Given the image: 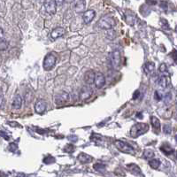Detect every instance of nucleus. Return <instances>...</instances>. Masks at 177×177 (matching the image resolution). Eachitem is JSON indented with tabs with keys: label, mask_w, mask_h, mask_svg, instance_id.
Here are the masks:
<instances>
[{
	"label": "nucleus",
	"mask_w": 177,
	"mask_h": 177,
	"mask_svg": "<svg viewBox=\"0 0 177 177\" xmlns=\"http://www.w3.org/2000/svg\"><path fill=\"white\" fill-rule=\"evenodd\" d=\"M149 130V125L146 123H136L130 129V136L131 137H138L143 134H145Z\"/></svg>",
	"instance_id": "obj_1"
},
{
	"label": "nucleus",
	"mask_w": 177,
	"mask_h": 177,
	"mask_svg": "<svg viewBox=\"0 0 177 177\" xmlns=\"http://www.w3.org/2000/svg\"><path fill=\"white\" fill-rule=\"evenodd\" d=\"M116 24L115 22V20L114 18H113L112 16H104L99 20L98 21V25L99 27L104 29V30H107V29H113Z\"/></svg>",
	"instance_id": "obj_2"
},
{
	"label": "nucleus",
	"mask_w": 177,
	"mask_h": 177,
	"mask_svg": "<svg viewBox=\"0 0 177 177\" xmlns=\"http://www.w3.org/2000/svg\"><path fill=\"white\" fill-rule=\"evenodd\" d=\"M114 145L117 149L124 153H128V154H134L135 150L133 147L131 146L130 144H128L127 143L123 142L121 140H117L114 142Z\"/></svg>",
	"instance_id": "obj_3"
},
{
	"label": "nucleus",
	"mask_w": 177,
	"mask_h": 177,
	"mask_svg": "<svg viewBox=\"0 0 177 177\" xmlns=\"http://www.w3.org/2000/svg\"><path fill=\"white\" fill-rule=\"evenodd\" d=\"M121 60H122L121 52L118 50L113 51L110 54V62L112 67L113 68H118L121 66Z\"/></svg>",
	"instance_id": "obj_4"
},
{
	"label": "nucleus",
	"mask_w": 177,
	"mask_h": 177,
	"mask_svg": "<svg viewBox=\"0 0 177 177\" xmlns=\"http://www.w3.org/2000/svg\"><path fill=\"white\" fill-rule=\"evenodd\" d=\"M56 57L53 56L52 54H48L46 55V57L44 58V60H43V68L45 70H51L52 69L56 64Z\"/></svg>",
	"instance_id": "obj_5"
},
{
	"label": "nucleus",
	"mask_w": 177,
	"mask_h": 177,
	"mask_svg": "<svg viewBox=\"0 0 177 177\" xmlns=\"http://www.w3.org/2000/svg\"><path fill=\"white\" fill-rule=\"evenodd\" d=\"M92 94H93V90L90 86H83L80 91L79 98L81 100H86L91 98Z\"/></svg>",
	"instance_id": "obj_6"
},
{
	"label": "nucleus",
	"mask_w": 177,
	"mask_h": 177,
	"mask_svg": "<svg viewBox=\"0 0 177 177\" xmlns=\"http://www.w3.org/2000/svg\"><path fill=\"white\" fill-rule=\"evenodd\" d=\"M44 9L50 15L55 14L56 11H57V6H56L54 0H46L44 3Z\"/></svg>",
	"instance_id": "obj_7"
},
{
	"label": "nucleus",
	"mask_w": 177,
	"mask_h": 177,
	"mask_svg": "<svg viewBox=\"0 0 177 177\" xmlns=\"http://www.w3.org/2000/svg\"><path fill=\"white\" fill-rule=\"evenodd\" d=\"M94 83L97 87V89H101L103 88L105 84V77L102 73H96L95 75V80H94Z\"/></svg>",
	"instance_id": "obj_8"
},
{
	"label": "nucleus",
	"mask_w": 177,
	"mask_h": 177,
	"mask_svg": "<svg viewBox=\"0 0 177 177\" xmlns=\"http://www.w3.org/2000/svg\"><path fill=\"white\" fill-rule=\"evenodd\" d=\"M69 100V94L66 91L60 92L55 97V102L57 104H62L67 103Z\"/></svg>",
	"instance_id": "obj_9"
},
{
	"label": "nucleus",
	"mask_w": 177,
	"mask_h": 177,
	"mask_svg": "<svg viewBox=\"0 0 177 177\" xmlns=\"http://www.w3.org/2000/svg\"><path fill=\"white\" fill-rule=\"evenodd\" d=\"M127 168L128 169V171L135 176H144V174L141 172L140 167L134 163H130V164L127 165Z\"/></svg>",
	"instance_id": "obj_10"
},
{
	"label": "nucleus",
	"mask_w": 177,
	"mask_h": 177,
	"mask_svg": "<svg viewBox=\"0 0 177 177\" xmlns=\"http://www.w3.org/2000/svg\"><path fill=\"white\" fill-rule=\"evenodd\" d=\"M95 16H96V12L94 10H88V11L84 12L83 15H82V19H83L84 23L85 24L91 23L93 20V19L95 18Z\"/></svg>",
	"instance_id": "obj_11"
},
{
	"label": "nucleus",
	"mask_w": 177,
	"mask_h": 177,
	"mask_svg": "<svg viewBox=\"0 0 177 177\" xmlns=\"http://www.w3.org/2000/svg\"><path fill=\"white\" fill-rule=\"evenodd\" d=\"M47 104L45 103V101L43 100H38L36 104H35V111L38 114H42L46 110Z\"/></svg>",
	"instance_id": "obj_12"
},
{
	"label": "nucleus",
	"mask_w": 177,
	"mask_h": 177,
	"mask_svg": "<svg viewBox=\"0 0 177 177\" xmlns=\"http://www.w3.org/2000/svg\"><path fill=\"white\" fill-rule=\"evenodd\" d=\"M158 84L160 88L165 89L170 84V77L168 75H161L158 80Z\"/></svg>",
	"instance_id": "obj_13"
},
{
	"label": "nucleus",
	"mask_w": 177,
	"mask_h": 177,
	"mask_svg": "<svg viewBox=\"0 0 177 177\" xmlns=\"http://www.w3.org/2000/svg\"><path fill=\"white\" fill-rule=\"evenodd\" d=\"M65 34V29L61 27H59V28H56L53 30L51 32V35L50 37H51L52 39H57V38H60L62 36H64Z\"/></svg>",
	"instance_id": "obj_14"
},
{
	"label": "nucleus",
	"mask_w": 177,
	"mask_h": 177,
	"mask_svg": "<svg viewBox=\"0 0 177 177\" xmlns=\"http://www.w3.org/2000/svg\"><path fill=\"white\" fill-rule=\"evenodd\" d=\"M95 75H96V73L92 70H90V71L86 72V73L84 74V81H85L86 83L89 84V85L93 84L94 80H95Z\"/></svg>",
	"instance_id": "obj_15"
},
{
	"label": "nucleus",
	"mask_w": 177,
	"mask_h": 177,
	"mask_svg": "<svg viewBox=\"0 0 177 177\" xmlns=\"http://www.w3.org/2000/svg\"><path fill=\"white\" fill-rule=\"evenodd\" d=\"M86 8V1L85 0H77V2L75 3V6H74V10L75 12L81 13V12H83L85 11Z\"/></svg>",
	"instance_id": "obj_16"
},
{
	"label": "nucleus",
	"mask_w": 177,
	"mask_h": 177,
	"mask_svg": "<svg viewBox=\"0 0 177 177\" xmlns=\"http://www.w3.org/2000/svg\"><path fill=\"white\" fill-rule=\"evenodd\" d=\"M77 159L79 160V162H81L82 164H86V163H90V162H91L92 158L91 156H90V155H88V154H86V153H80L79 155L77 156Z\"/></svg>",
	"instance_id": "obj_17"
},
{
	"label": "nucleus",
	"mask_w": 177,
	"mask_h": 177,
	"mask_svg": "<svg viewBox=\"0 0 177 177\" xmlns=\"http://www.w3.org/2000/svg\"><path fill=\"white\" fill-rule=\"evenodd\" d=\"M144 70L147 74H153L155 71V65L153 62H146L144 66Z\"/></svg>",
	"instance_id": "obj_18"
},
{
	"label": "nucleus",
	"mask_w": 177,
	"mask_h": 177,
	"mask_svg": "<svg viewBox=\"0 0 177 177\" xmlns=\"http://www.w3.org/2000/svg\"><path fill=\"white\" fill-rule=\"evenodd\" d=\"M160 150H161V152L162 153H164L166 155H170L172 153H174L175 151H174V149L172 148V146L169 144H167V143H165V144H163L161 147H160Z\"/></svg>",
	"instance_id": "obj_19"
},
{
	"label": "nucleus",
	"mask_w": 177,
	"mask_h": 177,
	"mask_svg": "<svg viewBox=\"0 0 177 177\" xmlns=\"http://www.w3.org/2000/svg\"><path fill=\"white\" fill-rule=\"evenodd\" d=\"M22 104V98L20 95H16L12 101V107L14 109H20Z\"/></svg>",
	"instance_id": "obj_20"
},
{
	"label": "nucleus",
	"mask_w": 177,
	"mask_h": 177,
	"mask_svg": "<svg viewBox=\"0 0 177 177\" xmlns=\"http://www.w3.org/2000/svg\"><path fill=\"white\" fill-rule=\"evenodd\" d=\"M151 123H152L153 128L159 132V129H160V122H159V119L157 117L153 116L151 118Z\"/></svg>",
	"instance_id": "obj_21"
},
{
	"label": "nucleus",
	"mask_w": 177,
	"mask_h": 177,
	"mask_svg": "<svg viewBox=\"0 0 177 177\" xmlns=\"http://www.w3.org/2000/svg\"><path fill=\"white\" fill-rule=\"evenodd\" d=\"M126 21L129 25H134V22L135 21V16L132 12H128L126 14Z\"/></svg>",
	"instance_id": "obj_22"
},
{
	"label": "nucleus",
	"mask_w": 177,
	"mask_h": 177,
	"mask_svg": "<svg viewBox=\"0 0 177 177\" xmlns=\"http://www.w3.org/2000/svg\"><path fill=\"white\" fill-rule=\"evenodd\" d=\"M160 160L159 159H151L150 161H149V165L150 166L153 168V169H158L159 167V166H160Z\"/></svg>",
	"instance_id": "obj_23"
},
{
	"label": "nucleus",
	"mask_w": 177,
	"mask_h": 177,
	"mask_svg": "<svg viewBox=\"0 0 177 177\" xmlns=\"http://www.w3.org/2000/svg\"><path fill=\"white\" fill-rule=\"evenodd\" d=\"M93 168H94L96 171L100 172V173H104L106 166H105V165L103 164V163H96L95 165L93 166Z\"/></svg>",
	"instance_id": "obj_24"
},
{
	"label": "nucleus",
	"mask_w": 177,
	"mask_h": 177,
	"mask_svg": "<svg viewBox=\"0 0 177 177\" xmlns=\"http://www.w3.org/2000/svg\"><path fill=\"white\" fill-rule=\"evenodd\" d=\"M144 158V159H152L153 156H154V152L151 149H146L144 152V154H143Z\"/></svg>",
	"instance_id": "obj_25"
},
{
	"label": "nucleus",
	"mask_w": 177,
	"mask_h": 177,
	"mask_svg": "<svg viewBox=\"0 0 177 177\" xmlns=\"http://www.w3.org/2000/svg\"><path fill=\"white\" fill-rule=\"evenodd\" d=\"M106 38L107 39H109V40H113V39H115V37H116V33H115V31L113 30V29H107V33H106Z\"/></svg>",
	"instance_id": "obj_26"
},
{
	"label": "nucleus",
	"mask_w": 177,
	"mask_h": 177,
	"mask_svg": "<svg viewBox=\"0 0 177 177\" xmlns=\"http://www.w3.org/2000/svg\"><path fill=\"white\" fill-rule=\"evenodd\" d=\"M140 12L144 16H148L151 13V10L145 5H144V6H142L140 7Z\"/></svg>",
	"instance_id": "obj_27"
},
{
	"label": "nucleus",
	"mask_w": 177,
	"mask_h": 177,
	"mask_svg": "<svg viewBox=\"0 0 177 177\" xmlns=\"http://www.w3.org/2000/svg\"><path fill=\"white\" fill-rule=\"evenodd\" d=\"M64 152L68 153H73V152H74V146L72 144H67V145L64 147Z\"/></svg>",
	"instance_id": "obj_28"
},
{
	"label": "nucleus",
	"mask_w": 177,
	"mask_h": 177,
	"mask_svg": "<svg viewBox=\"0 0 177 177\" xmlns=\"http://www.w3.org/2000/svg\"><path fill=\"white\" fill-rule=\"evenodd\" d=\"M43 162H44L45 164H47V165L52 164V163L55 162V159H54L52 156H48V157H46L45 159H43Z\"/></svg>",
	"instance_id": "obj_29"
},
{
	"label": "nucleus",
	"mask_w": 177,
	"mask_h": 177,
	"mask_svg": "<svg viewBox=\"0 0 177 177\" xmlns=\"http://www.w3.org/2000/svg\"><path fill=\"white\" fill-rule=\"evenodd\" d=\"M161 27H162V29H164L166 30H169V24H168V22L166 21V20H164V19H162L161 20Z\"/></svg>",
	"instance_id": "obj_30"
},
{
	"label": "nucleus",
	"mask_w": 177,
	"mask_h": 177,
	"mask_svg": "<svg viewBox=\"0 0 177 177\" xmlns=\"http://www.w3.org/2000/svg\"><path fill=\"white\" fill-rule=\"evenodd\" d=\"M164 100H165L166 104H169L172 100V95L170 92H167L166 93V95L164 96Z\"/></svg>",
	"instance_id": "obj_31"
},
{
	"label": "nucleus",
	"mask_w": 177,
	"mask_h": 177,
	"mask_svg": "<svg viewBox=\"0 0 177 177\" xmlns=\"http://www.w3.org/2000/svg\"><path fill=\"white\" fill-rule=\"evenodd\" d=\"M163 131H164V133L166 135H170L172 133V127L170 125H168V124H166L164 126V128H163Z\"/></svg>",
	"instance_id": "obj_32"
},
{
	"label": "nucleus",
	"mask_w": 177,
	"mask_h": 177,
	"mask_svg": "<svg viewBox=\"0 0 177 177\" xmlns=\"http://www.w3.org/2000/svg\"><path fill=\"white\" fill-rule=\"evenodd\" d=\"M159 71H160L161 73H166V72H167V67H166V65L165 63H162V64L160 65Z\"/></svg>",
	"instance_id": "obj_33"
},
{
	"label": "nucleus",
	"mask_w": 177,
	"mask_h": 177,
	"mask_svg": "<svg viewBox=\"0 0 177 177\" xmlns=\"http://www.w3.org/2000/svg\"><path fill=\"white\" fill-rule=\"evenodd\" d=\"M162 95H161V93L159 91H155V93H154V98H155V99L157 100V101H160L161 99H162Z\"/></svg>",
	"instance_id": "obj_34"
},
{
	"label": "nucleus",
	"mask_w": 177,
	"mask_h": 177,
	"mask_svg": "<svg viewBox=\"0 0 177 177\" xmlns=\"http://www.w3.org/2000/svg\"><path fill=\"white\" fill-rule=\"evenodd\" d=\"M9 149H10L11 152H15V151L18 149V146H17V144H15L14 143H11V144H9Z\"/></svg>",
	"instance_id": "obj_35"
},
{
	"label": "nucleus",
	"mask_w": 177,
	"mask_h": 177,
	"mask_svg": "<svg viewBox=\"0 0 177 177\" xmlns=\"http://www.w3.org/2000/svg\"><path fill=\"white\" fill-rule=\"evenodd\" d=\"M4 104H5V98L2 94H0V109L4 107Z\"/></svg>",
	"instance_id": "obj_36"
},
{
	"label": "nucleus",
	"mask_w": 177,
	"mask_h": 177,
	"mask_svg": "<svg viewBox=\"0 0 177 177\" xmlns=\"http://www.w3.org/2000/svg\"><path fill=\"white\" fill-rule=\"evenodd\" d=\"M6 48V43L3 40V41H0V51H3Z\"/></svg>",
	"instance_id": "obj_37"
},
{
	"label": "nucleus",
	"mask_w": 177,
	"mask_h": 177,
	"mask_svg": "<svg viewBox=\"0 0 177 177\" xmlns=\"http://www.w3.org/2000/svg\"><path fill=\"white\" fill-rule=\"evenodd\" d=\"M146 3L150 6H155L157 4V0H146Z\"/></svg>",
	"instance_id": "obj_38"
},
{
	"label": "nucleus",
	"mask_w": 177,
	"mask_h": 177,
	"mask_svg": "<svg viewBox=\"0 0 177 177\" xmlns=\"http://www.w3.org/2000/svg\"><path fill=\"white\" fill-rule=\"evenodd\" d=\"M54 2L57 6H61L64 4V0H54Z\"/></svg>",
	"instance_id": "obj_39"
},
{
	"label": "nucleus",
	"mask_w": 177,
	"mask_h": 177,
	"mask_svg": "<svg viewBox=\"0 0 177 177\" xmlns=\"http://www.w3.org/2000/svg\"><path fill=\"white\" fill-rule=\"evenodd\" d=\"M5 38V34H4V30L0 28V41H3Z\"/></svg>",
	"instance_id": "obj_40"
},
{
	"label": "nucleus",
	"mask_w": 177,
	"mask_h": 177,
	"mask_svg": "<svg viewBox=\"0 0 177 177\" xmlns=\"http://www.w3.org/2000/svg\"><path fill=\"white\" fill-rule=\"evenodd\" d=\"M77 136L76 135H70V136H68V140H70V141H72V142H75V141H77Z\"/></svg>",
	"instance_id": "obj_41"
},
{
	"label": "nucleus",
	"mask_w": 177,
	"mask_h": 177,
	"mask_svg": "<svg viewBox=\"0 0 177 177\" xmlns=\"http://www.w3.org/2000/svg\"><path fill=\"white\" fill-rule=\"evenodd\" d=\"M139 95H140V91H135L134 95H133V99H136V98L139 97Z\"/></svg>",
	"instance_id": "obj_42"
},
{
	"label": "nucleus",
	"mask_w": 177,
	"mask_h": 177,
	"mask_svg": "<svg viewBox=\"0 0 177 177\" xmlns=\"http://www.w3.org/2000/svg\"><path fill=\"white\" fill-rule=\"evenodd\" d=\"M0 135H2V136H3V137H5L6 140H8V139H9V137H8V136H6V134H5V133H3V132H0Z\"/></svg>",
	"instance_id": "obj_43"
},
{
	"label": "nucleus",
	"mask_w": 177,
	"mask_h": 177,
	"mask_svg": "<svg viewBox=\"0 0 177 177\" xmlns=\"http://www.w3.org/2000/svg\"><path fill=\"white\" fill-rule=\"evenodd\" d=\"M74 0H64V2H66V3H68V4H70V3H72L73 2Z\"/></svg>",
	"instance_id": "obj_44"
}]
</instances>
